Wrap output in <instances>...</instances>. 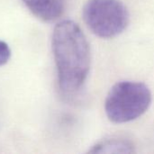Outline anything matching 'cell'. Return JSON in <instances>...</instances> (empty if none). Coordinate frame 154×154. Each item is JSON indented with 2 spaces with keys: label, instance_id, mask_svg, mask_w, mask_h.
Returning a JSON list of instances; mask_svg holds the SVG:
<instances>
[{
  "label": "cell",
  "instance_id": "obj_1",
  "mask_svg": "<svg viewBox=\"0 0 154 154\" xmlns=\"http://www.w3.org/2000/svg\"><path fill=\"white\" fill-rule=\"evenodd\" d=\"M51 45L60 89L65 95H75L82 88L90 69L87 37L75 22L63 20L53 30Z\"/></svg>",
  "mask_w": 154,
  "mask_h": 154
},
{
  "label": "cell",
  "instance_id": "obj_2",
  "mask_svg": "<svg viewBox=\"0 0 154 154\" xmlns=\"http://www.w3.org/2000/svg\"><path fill=\"white\" fill-rule=\"evenodd\" d=\"M152 104V92L142 82L125 80L115 84L109 90L105 111L115 124H125L141 117Z\"/></svg>",
  "mask_w": 154,
  "mask_h": 154
},
{
  "label": "cell",
  "instance_id": "obj_3",
  "mask_svg": "<svg viewBox=\"0 0 154 154\" xmlns=\"http://www.w3.org/2000/svg\"><path fill=\"white\" fill-rule=\"evenodd\" d=\"M83 19L95 35L109 39L127 28L130 15L120 0H88L83 8Z\"/></svg>",
  "mask_w": 154,
  "mask_h": 154
},
{
  "label": "cell",
  "instance_id": "obj_4",
  "mask_svg": "<svg viewBox=\"0 0 154 154\" xmlns=\"http://www.w3.org/2000/svg\"><path fill=\"white\" fill-rule=\"evenodd\" d=\"M29 11L43 22L59 19L65 9V0H22Z\"/></svg>",
  "mask_w": 154,
  "mask_h": 154
},
{
  "label": "cell",
  "instance_id": "obj_5",
  "mask_svg": "<svg viewBox=\"0 0 154 154\" xmlns=\"http://www.w3.org/2000/svg\"><path fill=\"white\" fill-rule=\"evenodd\" d=\"M134 143L121 137H110L96 143L88 152L89 153H133L135 152Z\"/></svg>",
  "mask_w": 154,
  "mask_h": 154
},
{
  "label": "cell",
  "instance_id": "obj_6",
  "mask_svg": "<svg viewBox=\"0 0 154 154\" xmlns=\"http://www.w3.org/2000/svg\"><path fill=\"white\" fill-rule=\"evenodd\" d=\"M11 58V49L8 44L0 40V66H4Z\"/></svg>",
  "mask_w": 154,
  "mask_h": 154
}]
</instances>
